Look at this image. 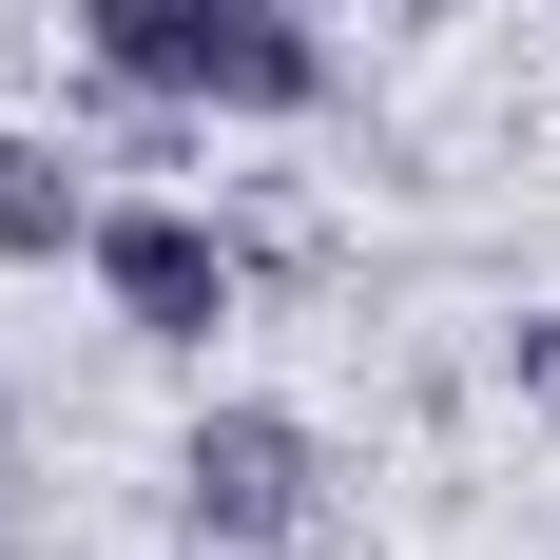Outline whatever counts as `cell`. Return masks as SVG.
I'll use <instances>...</instances> for the list:
<instances>
[{"label": "cell", "mask_w": 560, "mask_h": 560, "mask_svg": "<svg viewBox=\"0 0 560 560\" xmlns=\"http://www.w3.org/2000/svg\"><path fill=\"white\" fill-rule=\"evenodd\" d=\"M78 58L155 116H329V20L310 0H78Z\"/></svg>", "instance_id": "obj_1"}, {"label": "cell", "mask_w": 560, "mask_h": 560, "mask_svg": "<svg viewBox=\"0 0 560 560\" xmlns=\"http://www.w3.org/2000/svg\"><path fill=\"white\" fill-rule=\"evenodd\" d=\"M174 522L232 541V560H290L329 522V425H310V406H194V425H174Z\"/></svg>", "instance_id": "obj_2"}, {"label": "cell", "mask_w": 560, "mask_h": 560, "mask_svg": "<svg viewBox=\"0 0 560 560\" xmlns=\"http://www.w3.org/2000/svg\"><path fill=\"white\" fill-rule=\"evenodd\" d=\"M78 271H97V310H116L136 348H213V329H232V290H252V252H232L194 194H97Z\"/></svg>", "instance_id": "obj_3"}, {"label": "cell", "mask_w": 560, "mask_h": 560, "mask_svg": "<svg viewBox=\"0 0 560 560\" xmlns=\"http://www.w3.org/2000/svg\"><path fill=\"white\" fill-rule=\"evenodd\" d=\"M97 232V194H78V155L58 136H0V271H58Z\"/></svg>", "instance_id": "obj_4"}, {"label": "cell", "mask_w": 560, "mask_h": 560, "mask_svg": "<svg viewBox=\"0 0 560 560\" xmlns=\"http://www.w3.org/2000/svg\"><path fill=\"white\" fill-rule=\"evenodd\" d=\"M503 387H522V406L560 425V310H522V329H503Z\"/></svg>", "instance_id": "obj_5"}, {"label": "cell", "mask_w": 560, "mask_h": 560, "mask_svg": "<svg viewBox=\"0 0 560 560\" xmlns=\"http://www.w3.org/2000/svg\"><path fill=\"white\" fill-rule=\"evenodd\" d=\"M0 445H20V406H0Z\"/></svg>", "instance_id": "obj_6"}]
</instances>
